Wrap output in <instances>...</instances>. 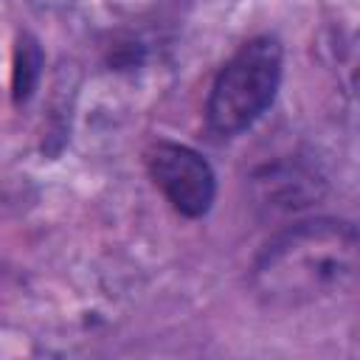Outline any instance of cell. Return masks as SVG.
<instances>
[{"label":"cell","instance_id":"cell-1","mask_svg":"<svg viewBox=\"0 0 360 360\" xmlns=\"http://www.w3.org/2000/svg\"><path fill=\"white\" fill-rule=\"evenodd\" d=\"M250 281L267 307H304L354 284L357 228L338 217L298 219L276 231L253 259Z\"/></svg>","mask_w":360,"mask_h":360},{"label":"cell","instance_id":"cell-2","mask_svg":"<svg viewBox=\"0 0 360 360\" xmlns=\"http://www.w3.org/2000/svg\"><path fill=\"white\" fill-rule=\"evenodd\" d=\"M284 76V45L276 34L245 39L217 70L205 98V129L219 138L248 132L273 104Z\"/></svg>","mask_w":360,"mask_h":360},{"label":"cell","instance_id":"cell-3","mask_svg":"<svg viewBox=\"0 0 360 360\" xmlns=\"http://www.w3.org/2000/svg\"><path fill=\"white\" fill-rule=\"evenodd\" d=\"M143 166L155 188L180 217H208L217 200V172L194 146L158 138L146 146Z\"/></svg>","mask_w":360,"mask_h":360},{"label":"cell","instance_id":"cell-4","mask_svg":"<svg viewBox=\"0 0 360 360\" xmlns=\"http://www.w3.org/2000/svg\"><path fill=\"white\" fill-rule=\"evenodd\" d=\"M256 183L262 186V202L267 205H278L284 211L290 208H298V205H309V200L321 197V188H315L321 180L312 177V172H304V169H295L292 166V174H290V166H267L264 169V177H256Z\"/></svg>","mask_w":360,"mask_h":360},{"label":"cell","instance_id":"cell-5","mask_svg":"<svg viewBox=\"0 0 360 360\" xmlns=\"http://www.w3.org/2000/svg\"><path fill=\"white\" fill-rule=\"evenodd\" d=\"M42 68H45V56H42L37 37L22 31L17 37V45H14V73H11V93H14L17 107L34 96L39 76H42Z\"/></svg>","mask_w":360,"mask_h":360}]
</instances>
